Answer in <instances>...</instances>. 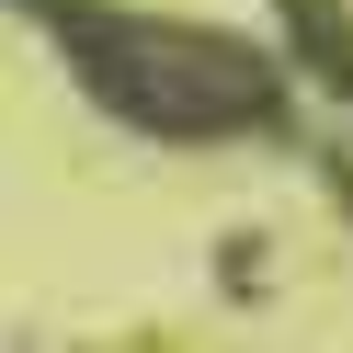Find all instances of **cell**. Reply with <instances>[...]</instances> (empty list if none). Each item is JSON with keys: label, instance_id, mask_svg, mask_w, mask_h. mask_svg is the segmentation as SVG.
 Listing matches in <instances>:
<instances>
[{"label": "cell", "instance_id": "1", "mask_svg": "<svg viewBox=\"0 0 353 353\" xmlns=\"http://www.w3.org/2000/svg\"><path fill=\"white\" fill-rule=\"evenodd\" d=\"M0 12L34 23L80 80V103L148 148H228L285 125V57L239 23H194L148 0H0Z\"/></svg>", "mask_w": 353, "mask_h": 353}]
</instances>
